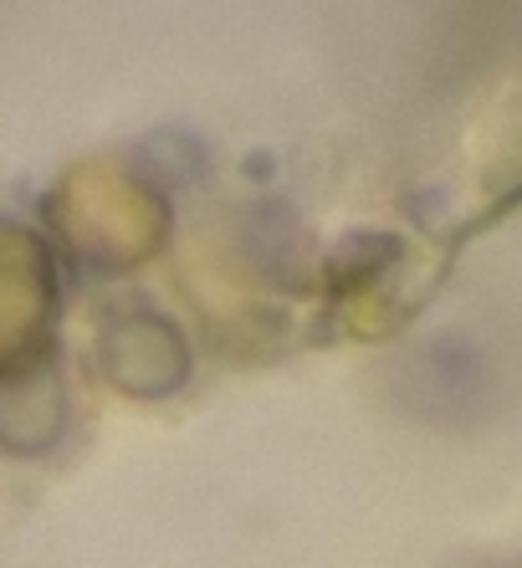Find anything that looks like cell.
I'll return each mask as SVG.
<instances>
[{"mask_svg":"<svg viewBox=\"0 0 522 568\" xmlns=\"http://www.w3.org/2000/svg\"><path fill=\"white\" fill-rule=\"evenodd\" d=\"M323 287L343 333L384 338L420 313L425 292L435 287V272L420 266L410 241L390 231H353L323 262Z\"/></svg>","mask_w":522,"mask_h":568,"instance_id":"cell-2","label":"cell"},{"mask_svg":"<svg viewBox=\"0 0 522 568\" xmlns=\"http://www.w3.org/2000/svg\"><path fill=\"white\" fill-rule=\"evenodd\" d=\"M41 225L57 262L88 277H129L170 241V200L129 154H88L57 174L41 195Z\"/></svg>","mask_w":522,"mask_h":568,"instance_id":"cell-1","label":"cell"},{"mask_svg":"<svg viewBox=\"0 0 522 568\" xmlns=\"http://www.w3.org/2000/svg\"><path fill=\"white\" fill-rule=\"evenodd\" d=\"M62 262L37 225L0 215V364L57 344Z\"/></svg>","mask_w":522,"mask_h":568,"instance_id":"cell-4","label":"cell"},{"mask_svg":"<svg viewBox=\"0 0 522 568\" xmlns=\"http://www.w3.org/2000/svg\"><path fill=\"white\" fill-rule=\"evenodd\" d=\"M72 430V379L57 344L0 364V456L41 462Z\"/></svg>","mask_w":522,"mask_h":568,"instance_id":"cell-5","label":"cell"},{"mask_svg":"<svg viewBox=\"0 0 522 568\" xmlns=\"http://www.w3.org/2000/svg\"><path fill=\"white\" fill-rule=\"evenodd\" d=\"M92 369L123 399H174L195 374V348L164 307L133 292L92 317Z\"/></svg>","mask_w":522,"mask_h":568,"instance_id":"cell-3","label":"cell"}]
</instances>
